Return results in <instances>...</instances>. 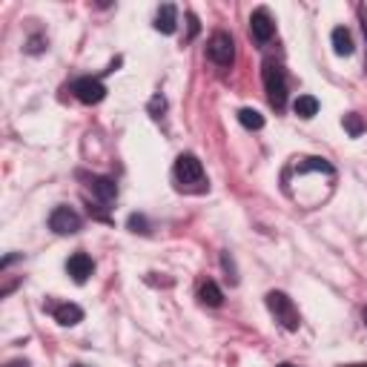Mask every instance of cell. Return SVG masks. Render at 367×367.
I'll list each match as a JSON object with an SVG mask.
<instances>
[{"label": "cell", "mask_w": 367, "mask_h": 367, "mask_svg": "<svg viewBox=\"0 0 367 367\" xmlns=\"http://www.w3.org/2000/svg\"><path fill=\"white\" fill-rule=\"evenodd\" d=\"M267 307H270V313L275 316V322H278L284 330H299L302 319H299V310H296V305H292L290 296H284V292L273 290V292H267Z\"/></svg>", "instance_id": "1"}, {"label": "cell", "mask_w": 367, "mask_h": 367, "mask_svg": "<svg viewBox=\"0 0 367 367\" xmlns=\"http://www.w3.org/2000/svg\"><path fill=\"white\" fill-rule=\"evenodd\" d=\"M264 89H267V98L275 109H284L287 104V81H284V69L275 63V60H264Z\"/></svg>", "instance_id": "2"}, {"label": "cell", "mask_w": 367, "mask_h": 367, "mask_svg": "<svg viewBox=\"0 0 367 367\" xmlns=\"http://www.w3.org/2000/svg\"><path fill=\"white\" fill-rule=\"evenodd\" d=\"M175 178H178L181 187L198 190L204 184V167H201V161L195 155H190V153L178 155V161H175Z\"/></svg>", "instance_id": "3"}, {"label": "cell", "mask_w": 367, "mask_h": 367, "mask_svg": "<svg viewBox=\"0 0 367 367\" xmlns=\"http://www.w3.org/2000/svg\"><path fill=\"white\" fill-rule=\"evenodd\" d=\"M207 55H209L212 63H218V66L227 69V66L236 60V43H233V38H230L227 32H215V35L209 38V43H207Z\"/></svg>", "instance_id": "4"}, {"label": "cell", "mask_w": 367, "mask_h": 367, "mask_svg": "<svg viewBox=\"0 0 367 367\" xmlns=\"http://www.w3.org/2000/svg\"><path fill=\"white\" fill-rule=\"evenodd\" d=\"M49 227L57 233V236H75L81 230V215L75 209H69V207H57L52 209L49 215Z\"/></svg>", "instance_id": "5"}, {"label": "cell", "mask_w": 367, "mask_h": 367, "mask_svg": "<svg viewBox=\"0 0 367 367\" xmlns=\"http://www.w3.org/2000/svg\"><path fill=\"white\" fill-rule=\"evenodd\" d=\"M72 92H75V98L81 101V104H101L104 98H106V87L98 81V78H81V81H75L72 84Z\"/></svg>", "instance_id": "6"}, {"label": "cell", "mask_w": 367, "mask_h": 367, "mask_svg": "<svg viewBox=\"0 0 367 367\" xmlns=\"http://www.w3.org/2000/svg\"><path fill=\"white\" fill-rule=\"evenodd\" d=\"M250 35L258 40V43H267L273 35H275V23L270 18L267 9H256L253 18H250Z\"/></svg>", "instance_id": "7"}, {"label": "cell", "mask_w": 367, "mask_h": 367, "mask_svg": "<svg viewBox=\"0 0 367 367\" xmlns=\"http://www.w3.org/2000/svg\"><path fill=\"white\" fill-rule=\"evenodd\" d=\"M92 270H95V261L87 253H75L66 261V273L72 275V281H75V284H84L92 275Z\"/></svg>", "instance_id": "8"}, {"label": "cell", "mask_w": 367, "mask_h": 367, "mask_svg": "<svg viewBox=\"0 0 367 367\" xmlns=\"http://www.w3.org/2000/svg\"><path fill=\"white\" fill-rule=\"evenodd\" d=\"M49 310H52L55 322H57V324H63V327H75L78 322H84V310H81L78 305H72V302L49 305Z\"/></svg>", "instance_id": "9"}, {"label": "cell", "mask_w": 367, "mask_h": 367, "mask_svg": "<svg viewBox=\"0 0 367 367\" xmlns=\"http://www.w3.org/2000/svg\"><path fill=\"white\" fill-rule=\"evenodd\" d=\"M175 26H178V9H175L172 4H164V6L158 9V15H155V29L164 32V35H172Z\"/></svg>", "instance_id": "10"}, {"label": "cell", "mask_w": 367, "mask_h": 367, "mask_svg": "<svg viewBox=\"0 0 367 367\" xmlns=\"http://www.w3.org/2000/svg\"><path fill=\"white\" fill-rule=\"evenodd\" d=\"M333 49H336V55H341V57L353 55V35H350L344 26H336V29H333Z\"/></svg>", "instance_id": "11"}, {"label": "cell", "mask_w": 367, "mask_h": 367, "mask_svg": "<svg viewBox=\"0 0 367 367\" xmlns=\"http://www.w3.org/2000/svg\"><path fill=\"white\" fill-rule=\"evenodd\" d=\"M92 192H95L104 204H109V201L118 198V187H115L112 178H92Z\"/></svg>", "instance_id": "12"}, {"label": "cell", "mask_w": 367, "mask_h": 367, "mask_svg": "<svg viewBox=\"0 0 367 367\" xmlns=\"http://www.w3.org/2000/svg\"><path fill=\"white\" fill-rule=\"evenodd\" d=\"M198 299H201L207 307H218V305L224 302L221 290H218V284H215V281H204V284H201V290H198Z\"/></svg>", "instance_id": "13"}, {"label": "cell", "mask_w": 367, "mask_h": 367, "mask_svg": "<svg viewBox=\"0 0 367 367\" xmlns=\"http://www.w3.org/2000/svg\"><path fill=\"white\" fill-rule=\"evenodd\" d=\"M292 109H296L299 118H313L319 112V101L313 95H299L296 104H292Z\"/></svg>", "instance_id": "14"}, {"label": "cell", "mask_w": 367, "mask_h": 367, "mask_svg": "<svg viewBox=\"0 0 367 367\" xmlns=\"http://www.w3.org/2000/svg\"><path fill=\"white\" fill-rule=\"evenodd\" d=\"M239 121H241L247 129H261V126H264V115L256 112V109H250V106L239 109Z\"/></svg>", "instance_id": "15"}, {"label": "cell", "mask_w": 367, "mask_h": 367, "mask_svg": "<svg viewBox=\"0 0 367 367\" xmlns=\"http://www.w3.org/2000/svg\"><path fill=\"white\" fill-rule=\"evenodd\" d=\"M341 124H344V129L350 132V138H358V135L367 129V126H364V121H361V115H356V112L344 115V121H341Z\"/></svg>", "instance_id": "16"}, {"label": "cell", "mask_w": 367, "mask_h": 367, "mask_svg": "<svg viewBox=\"0 0 367 367\" xmlns=\"http://www.w3.org/2000/svg\"><path fill=\"white\" fill-rule=\"evenodd\" d=\"M307 170H322V172H333V167L324 161V158H307V164H302V172Z\"/></svg>", "instance_id": "17"}, {"label": "cell", "mask_w": 367, "mask_h": 367, "mask_svg": "<svg viewBox=\"0 0 367 367\" xmlns=\"http://www.w3.org/2000/svg\"><path fill=\"white\" fill-rule=\"evenodd\" d=\"M164 109H167V101H164L161 95H155V98L150 101V115H153V118H161Z\"/></svg>", "instance_id": "18"}, {"label": "cell", "mask_w": 367, "mask_h": 367, "mask_svg": "<svg viewBox=\"0 0 367 367\" xmlns=\"http://www.w3.org/2000/svg\"><path fill=\"white\" fill-rule=\"evenodd\" d=\"M129 230L132 233H146V218L143 215H129Z\"/></svg>", "instance_id": "19"}, {"label": "cell", "mask_w": 367, "mask_h": 367, "mask_svg": "<svg viewBox=\"0 0 367 367\" xmlns=\"http://www.w3.org/2000/svg\"><path fill=\"white\" fill-rule=\"evenodd\" d=\"M358 18H361V29H364V38H367V9L358 6Z\"/></svg>", "instance_id": "20"}, {"label": "cell", "mask_w": 367, "mask_h": 367, "mask_svg": "<svg viewBox=\"0 0 367 367\" xmlns=\"http://www.w3.org/2000/svg\"><path fill=\"white\" fill-rule=\"evenodd\" d=\"M198 35V21H195V15H190V38H195Z\"/></svg>", "instance_id": "21"}, {"label": "cell", "mask_w": 367, "mask_h": 367, "mask_svg": "<svg viewBox=\"0 0 367 367\" xmlns=\"http://www.w3.org/2000/svg\"><path fill=\"white\" fill-rule=\"evenodd\" d=\"M6 367H29V361H9Z\"/></svg>", "instance_id": "22"}, {"label": "cell", "mask_w": 367, "mask_h": 367, "mask_svg": "<svg viewBox=\"0 0 367 367\" xmlns=\"http://www.w3.org/2000/svg\"><path fill=\"white\" fill-rule=\"evenodd\" d=\"M72 367H87V364H72Z\"/></svg>", "instance_id": "23"}, {"label": "cell", "mask_w": 367, "mask_h": 367, "mask_svg": "<svg viewBox=\"0 0 367 367\" xmlns=\"http://www.w3.org/2000/svg\"><path fill=\"white\" fill-rule=\"evenodd\" d=\"M278 367H292V364H278Z\"/></svg>", "instance_id": "24"}, {"label": "cell", "mask_w": 367, "mask_h": 367, "mask_svg": "<svg viewBox=\"0 0 367 367\" xmlns=\"http://www.w3.org/2000/svg\"><path fill=\"white\" fill-rule=\"evenodd\" d=\"M353 367H367V364H353Z\"/></svg>", "instance_id": "25"}, {"label": "cell", "mask_w": 367, "mask_h": 367, "mask_svg": "<svg viewBox=\"0 0 367 367\" xmlns=\"http://www.w3.org/2000/svg\"><path fill=\"white\" fill-rule=\"evenodd\" d=\"M364 322H367V310H364Z\"/></svg>", "instance_id": "26"}]
</instances>
